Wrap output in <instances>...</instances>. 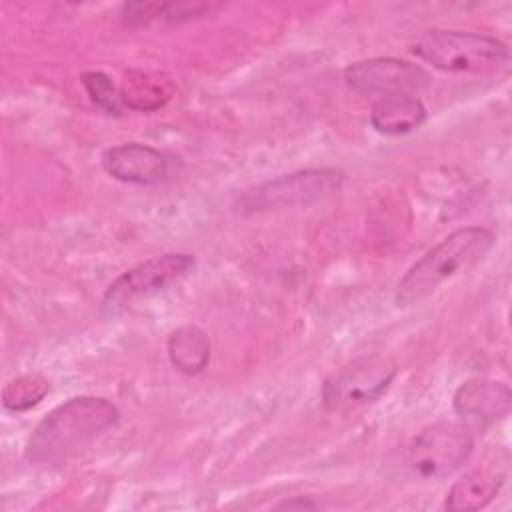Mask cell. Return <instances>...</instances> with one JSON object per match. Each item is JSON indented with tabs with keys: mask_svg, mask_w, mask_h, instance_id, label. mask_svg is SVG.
<instances>
[{
	"mask_svg": "<svg viewBox=\"0 0 512 512\" xmlns=\"http://www.w3.org/2000/svg\"><path fill=\"white\" fill-rule=\"evenodd\" d=\"M494 246V232L484 226H464L424 252L400 278L396 306L420 304L446 280L480 264Z\"/></svg>",
	"mask_w": 512,
	"mask_h": 512,
	"instance_id": "cell-1",
	"label": "cell"
},
{
	"mask_svg": "<svg viewBox=\"0 0 512 512\" xmlns=\"http://www.w3.org/2000/svg\"><path fill=\"white\" fill-rule=\"evenodd\" d=\"M118 408L98 396H76L48 412L26 444L28 462H50L98 438L118 422Z\"/></svg>",
	"mask_w": 512,
	"mask_h": 512,
	"instance_id": "cell-2",
	"label": "cell"
},
{
	"mask_svg": "<svg viewBox=\"0 0 512 512\" xmlns=\"http://www.w3.org/2000/svg\"><path fill=\"white\" fill-rule=\"evenodd\" d=\"M412 52L442 72H494L508 64L504 42L488 34L462 30H426L412 44Z\"/></svg>",
	"mask_w": 512,
	"mask_h": 512,
	"instance_id": "cell-3",
	"label": "cell"
},
{
	"mask_svg": "<svg viewBox=\"0 0 512 512\" xmlns=\"http://www.w3.org/2000/svg\"><path fill=\"white\" fill-rule=\"evenodd\" d=\"M196 268V260L186 252H168L152 256L122 272L102 294L98 312L110 320L130 308L134 302L152 296L170 284L186 278Z\"/></svg>",
	"mask_w": 512,
	"mask_h": 512,
	"instance_id": "cell-4",
	"label": "cell"
},
{
	"mask_svg": "<svg viewBox=\"0 0 512 512\" xmlns=\"http://www.w3.org/2000/svg\"><path fill=\"white\" fill-rule=\"evenodd\" d=\"M398 374L396 362L386 354L360 356L334 370L322 384V406L346 414L378 400Z\"/></svg>",
	"mask_w": 512,
	"mask_h": 512,
	"instance_id": "cell-5",
	"label": "cell"
},
{
	"mask_svg": "<svg viewBox=\"0 0 512 512\" xmlns=\"http://www.w3.org/2000/svg\"><path fill=\"white\" fill-rule=\"evenodd\" d=\"M472 430L464 422H436L424 428L408 448V468L422 480H444L470 458Z\"/></svg>",
	"mask_w": 512,
	"mask_h": 512,
	"instance_id": "cell-6",
	"label": "cell"
},
{
	"mask_svg": "<svg viewBox=\"0 0 512 512\" xmlns=\"http://www.w3.org/2000/svg\"><path fill=\"white\" fill-rule=\"evenodd\" d=\"M342 184L344 172L338 168H306L282 174L252 190H246L240 198V206L246 212L308 206L338 192Z\"/></svg>",
	"mask_w": 512,
	"mask_h": 512,
	"instance_id": "cell-7",
	"label": "cell"
},
{
	"mask_svg": "<svg viewBox=\"0 0 512 512\" xmlns=\"http://www.w3.org/2000/svg\"><path fill=\"white\" fill-rule=\"evenodd\" d=\"M344 82L350 90L368 96L414 94L430 86V74L408 60L392 56H376L346 66Z\"/></svg>",
	"mask_w": 512,
	"mask_h": 512,
	"instance_id": "cell-8",
	"label": "cell"
},
{
	"mask_svg": "<svg viewBox=\"0 0 512 512\" xmlns=\"http://www.w3.org/2000/svg\"><path fill=\"white\" fill-rule=\"evenodd\" d=\"M170 156L154 146L126 142L108 148L102 154V168L114 180L126 184H158L168 176Z\"/></svg>",
	"mask_w": 512,
	"mask_h": 512,
	"instance_id": "cell-9",
	"label": "cell"
},
{
	"mask_svg": "<svg viewBox=\"0 0 512 512\" xmlns=\"http://www.w3.org/2000/svg\"><path fill=\"white\" fill-rule=\"evenodd\" d=\"M452 404L458 416L480 424H492L510 412L512 394L504 382L472 378L456 390Z\"/></svg>",
	"mask_w": 512,
	"mask_h": 512,
	"instance_id": "cell-10",
	"label": "cell"
},
{
	"mask_svg": "<svg viewBox=\"0 0 512 512\" xmlns=\"http://www.w3.org/2000/svg\"><path fill=\"white\" fill-rule=\"evenodd\" d=\"M428 112L414 94H394L378 98L370 108V124L386 136H400L420 128Z\"/></svg>",
	"mask_w": 512,
	"mask_h": 512,
	"instance_id": "cell-11",
	"label": "cell"
},
{
	"mask_svg": "<svg viewBox=\"0 0 512 512\" xmlns=\"http://www.w3.org/2000/svg\"><path fill=\"white\" fill-rule=\"evenodd\" d=\"M504 484V472L500 468H474L458 478L446 494L444 508L456 512L480 510L488 506Z\"/></svg>",
	"mask_w": 512,
	"mask_h": 512,
	"instance_id": "cell-12",
	"label": "cell"
},
{
	"mask_svg": "<svg viewBox=\"0 0 512 512\" xmlns=\"http://www.w3.org/2000/svg\"><path fill=\"white\" fill-rule=\"evenodd\" d=\"M168 358L182 374H200L210 360V342L202 328L186 324L168 336Z\"/></svg>",
	"mask_w": 512,
	"mask_h": 512,
	"instance_id": "cell-13",
	"label": "cell"
},
{
	"mask_svg": "<svg viewBox=\"0 0 512 512\" xmlns=\"http://www.w3.org/2000/svg\"><path fill=\"white\" fill-rule=\"evenodd\" d=\"M174 94L172 82L162 74L128 72L120 88L122 104L130 110L152 112L162 108Z\"/></svg>",
	"mask_w": 512,
	"mask_h": 512,
	"instance_id": "cell-14",
	"label": "cell"
},
{
	"mask_svg": "<svg viewBox=\"0 0 512 512\" xmlns=\"http://www.w3.org/2000/svg\"><path fill=\"white\" fill-rule=\"evenodd\" d=\"M48 392L50 384L42 374H22L4 386L2 406L8 412H26L40 404Z\"/></svg>",
	"mask_w": 512,
	"mask_h": 512,
	"instance_id": "cell-15",
	"label": "cell"
},
{
	"mask_svg": "<svg viewBox=\"0 0 512 512\" xmlns=\"http://www.w3.org/2000/svg\"><path fill=\"white\" fill-rule=\"evenodd\" d=\"M88 98L106 114H114L118 116L122 112V96L120 90L114 86V82L110 80L108 74L104 72H84L80 78Z\"/></svg>",
	"mask_w": 512,
	"mask_h": 512,
	"instance_id": "cell-16",
	"label": "cell"
},
{
	"mask_svg": "<svg viewBox=\"0 0 512 512\" xmlns=\"http://www.w3.org/2000/svg\"><path fill=\"white\" fill-rule=\"evenodd\" d=\"M168 2H126L120 8V18L128 26H140L156 18H164Z\"/></svg>",
	"mask_w": 512,
	"mask_h": 512,
	"instance_id": "cell-17",
	"label": "cell"
},
{
	"mask_svg": "<svg viewBox=\"0 0 512 512\" xmlns=\"http://www.w3.org/2000/svg\"><path fill=\"white\" fill-rule=\"evenodd\" d=\"M276 508H282V510H304V508H318V504L310 498H304V496H296V498H290V500H284L280 504H276Z\"/></svg>",
	"mask_w": 512,
	"mask_h": 512,
	"instance_id": "cell-18",
	"label": "cell"
}]
</instances>
